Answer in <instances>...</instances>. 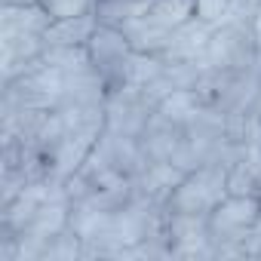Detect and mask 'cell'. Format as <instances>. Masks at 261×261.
<instances>
[{
    "instance_id": "obj_1",
    "label": "cell",
    "mask_w": 261,
    "mask_h": 261,
    "mask_svg": "<svg viewBox=\"0 0 261 261\" xmlns=\"http://www.w3.org/2000/svg\"><path fill=\"white\" fill-rule=\"evenodd\" d=\"M261 224L258 194H227L209 212V237L215 255H249V243Z\"/></svg>"
},
{
    "instance_id": "obj_6",
    "label": "cell",
    "mask_w": 261,
    "mask_h": 261,
    "mask_svg": "<svg viewBox=\"0 0 261 261\" xmlns=\"http://www.w3.org/2000/svg\"><path fill=\"white\" fill-rule=\"evenodd\" d=\"M194 4H197V13H194V16H197L200 22L218 28V25L230 22V19L240 13L243 0H194Z\"/></svg>"
},
{
    "instance_id": "obj_2",
    "label": "cell",
    "mask_w": 261,
    "mask_h": 261,
    "mask_svg": "<svg viewBox=\"0 0 261 261\" xmlns=\"http://www.w3.org/2000/svg\"><path fill=\"white\" fill-rule=\"evenodd\" d=\"M224 197H227V166L224 163H203V166L191 169L175 185V191L166 200V212L209 218V212Z\"/></svg>"
},
{
    "instance_id": "obj_5",
    "label": "cell",
    "mask_w": 261,
    "mask_h": 261,
    "mask_svg": "<svg viewBox=\"0 0 261 261\" xmlns=\"http://www.w3.org/2000/svg\"><path fill=\"white\" fill-rule=\"evenodd\" d=\"M98 28V16H77V19H65V22H53L46 28V46H86L89 37Z\"/></svg>"
},
{
    "instance_id": "obj_7",
    "label": "cell",
    "mask_w": 261,
    "mask_h": 261,
    "mask_svg": "<svg viewBox=\"0 0 261 261\" xmlns=\"http://www.w3.org/2000/svg\"><path fill=\"white\" fill-rule=\"evenodd\" d=\"M43 7V13L53 22H65V19H77V16H89L95 13L98 0H37Z\"/></svg>"
},
{
    "instance_id": "obj_3",
    "label": "cell",
    "mask_w": 261,
    "mask_h": 261,
    "mask_svg": "<svg viewBox=\"0 0 261 261\" xmlns=\"http://www.w3.org/2000/svg\"><path fill=\"white\" fill-rule=\"evenodd\" d=\"M86 53H89V62H92V68L101 77L108 92L129 86V80H133V65H136L139 53L133 49V43L123 34V28L98 22L95 34L86 43Z\"/></svg>"
},
{
    "instance_id": "obj_4",
    "label": "cell",
    "mask_w": 261,
    "mask_h": 261,
    "mask_svg": "<svg viewBox=\"0 0 261 261\" xmlns=\"http://www.w3.org/2000/svg\"><path fill=\"white\" fill-rule=\"evenodd\" d=\"M212 25L200 22L197 16L191 22H185L181 28H175L166 40V49L160 53V59L166 62H200L206 46H209V37H212Z\"/></svg>"
}]
</instances>
